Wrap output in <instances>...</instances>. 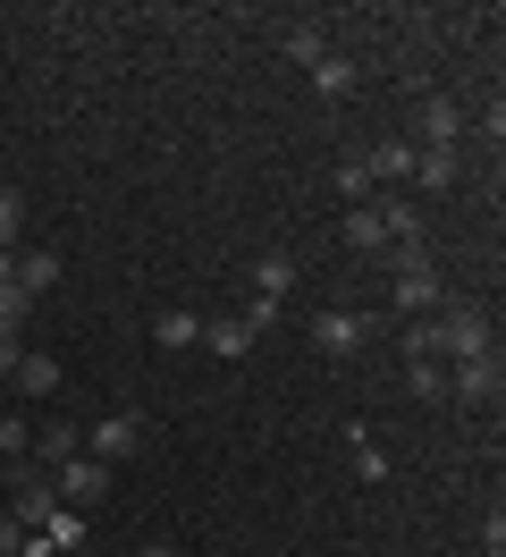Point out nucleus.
Returning a JSON list of instances; mask_svg holds the SVG:
<instances>
[{"label": "nucleus", "mask_w": 506, "mask_h": 557, "mask_svg": "<svg viewBox=\"0 0 506 557\" xmlns=\"http://www.w3.org/2000/svg\"><path fill=\"white\" fill-rule=\"evenodd\" d=\"M422 338H431L439 363H472V355H498V338H490V313H481V305H439V313L422 321Z\"/></svg>", "instance_id": "f257e3e1"}, {"label": "nucleus", "mask_w": 506, "mask_h": 557, "mask_svg": "<svg viewBox=\"0 0 506 557\" xmlns=\"http://www.w3.org/2000/svg\"><path fill=\"white\" fill-rule=\"evenodd\" d=\"M144 448V414H101V422H85V456H101V465H127V456Z\"/></svg>", "instance_id": "f03ea898"}, {"label": "nucleus", "mask_w": 506, "mask_h": 557, "mask_svg": "<svg viewBox=\"0 0 506 557\" xmlns=\"http://www.w3.org/2000/svg\"><path fill=\"white\" fill-rule=\"evenodd\" d=\"M312 347H321V355H363V347H371V313L321 305V313H312Z\"/></svg>", "instance_id": "7ed1b4c3"}, {"label": "nucleus", "mask_w": 506, "mask_h": 557, "mask_svg": "<svg viewBox=\"0 0 506 557\" xmlns=\"http://www.w3.org/2000/svg\"><path fill=\"white\" fill-rule=\"evenodd\" d=\"M110 473H119V465H101V456H67L60 473H51V490H60V507H76V498H85V507H94V498H110Z\"/></svg>", "instance_id": "20e7f679"}, {"label": "nucleus", "mask_w": 506, "mask_h": 557, "mask_svg": "<svg viewBox=\"0 0 506 557\" xmlns=\"http://www.w3.org/2000/svg\"><path fill=\"white\" fill-rule=\"evenodd\" d=\"M498 355H472V363H456V372H447V397H456V406H498Z\"/></svg>", "instance_id": "39448f33"}, {"label": "nucleus", "mask_w": 506, "mask_h": 557, "mask_svg": "<svg viewBox=\"0 0 506 557\" xmlns=\"http://www.w3.org/2000/svg\"><path fill=\"white\" fill-rule=\"evenodd\" d=\"M414 110H422V152H456V136H465V110L447 102V94H414Z\"/></svg>", "instance_id": "423d86ee"}, {"label": "nucleus", "mask_w": 506, "mask_h": 557, "mask_svg": "<svg viewBox=\"0 0 506 557\" xmlns=\"http://www.w3.org/2000/svg\"><path fill=\"white\" fill-rule=\"evenodd\" d=\"M76 448H85V422H34V465L42 473H60Z\"/></svg>", "instance_id": "0eeeda50"}, {"label": "nucleus", "mask_w": 506, "mask_h": 557, "mask_svg": "<svg viewBox=\"0 0 506 557\" xmlns=\"http://www.w3.org/2000/svg\"><path fill=\"white\" fill-rule=\"evenodd\" d=\"M388 305H397L405 321H422V313H439V305H447V287H439V271H414V278H397V287H388Z\"/></svg>", "instance_id": "6e6552de"}, {"label": "nucleus", "mask_w": 506, "mask_h": 557, "mask_svg": "<svg viewBox=\"0 0 506 557\" xmlns=\"http://www.w3.org/2000/svg\"><path fill=\"white\" fill-rule=\"evenodd\" d=\"M17 287H26V296H51V287H60V253H51V245H17Z\"/></svg>", "instance_id": "1a4fd4ad"}, {"label": "nucleus", "mask_w": 506, "mask_h": 557, "mask_svg": "<svg viewBox=\"0 0 506 557\" xmlns=\"http://www.w3.org/2000/svg\"><path fill=\"white\" fill-rule=\"evenodd\" d=\"M202 347L220 355V363H236V355L254 347V321H245V313H220V321H202Z\"/></svg>", "instance_id": "9d476101"}, {"label": "nucleus", "mask_w": 506, "mask_h": 557, "mask_svg": "<svg viewBox=\"0 0 506 557\" xmlns=\"http://www.w3.org/2000/svg\"><path fill=\"white\" fill-rule=\"evenodd\" d=\"M405 186H422V195H447V186H456V152H422V144H414V177H405Z\"/></svg>", "instance_id": "9b49d317"}, {"label": "nucleus", "mask_w": 506, "mask_h": 557, "mask_svg": "<svg viewBox=\"0 0 506 557\" xmlns=\"http://www.w3.org/2000/svg\"><path fill=\"white\" fill-rule=\"evenodd\" d=\"M287 287H296V253H262V262H254V296H262V305H279Z\"/></svg>", "instance_id": "f8f14e48"}, {"label": "nucleus", "mask_w": 506, "mask_h": 557, "mask_svg": "<svg viewBox=\"0 0 506 557\" xmlns=\"http://www.w3.org/2000/svg\"><path fill=\"white\" fill-rule=\"evenodd\" d=\"M363 170H371V186H380V177H388V186H405V177H414V144H371Z\"/></svg>", "instance_id": "ddd939ff"}, {"label": "nucleus", "mask_w": 506, "mask_h": 557, "mask_svg": "<svg viewBox=\"0 0 506 557\" xmlns=\"http://www.w3.org/2000/svg\"><path fill=\"white\" fill-rule=\"evenodd\" d=\"M380 262H388V278L431 271V237H388V245H380Z\"/></svg>", "instance_id": "4468645a"}, {"label": "nucleus", "mask_w": 506, "mask_h": 557, "mask_svg": "<svg viewBox=\"0 0 506 557\" xmlns=\"http://www.w3.org/2000/svg\"><path fill=\"white\" fill-rule=\"evenodd\" d=\"M34 532H42L51 549H85V507H51V516L34 523Z\"/></svg>", "instance_id": "2eb2a0df"}, {"label": "nucleus", "mask_w": 506, "mask_h": 557, "mask_svg": "<svg viewBox=\"0 0 506 557\" xmlns=\"http://www.w3.org/2000/svg\"><path fill=\"white\" fill-rule=\"evenodd\" d=\"M346 465H355L363 482H388V448H380L371 431H346Z\"/></svg>", "instance_id": "dca6fc26"}, {"label": "nucleus", "mask_w": 506, "mask_h": 557, "mask_svg": "<svg viewBox=\"0 0 506 557\" xmlns=\"http://www.w3.org/2000/svg\"><path fill=\"white\" fill-rule=\"evenodd\" d=\"M330 186H337V195H346V211L380 195V186H371V170H363V152H346V161H337V170H330Z\"/></svg>", "instance_id": "f3484780"}, {"label": "nucleus", "mask_w": 506, "mask_h": 557, "mask_svg": "<svg viewBox=\"0 0 506 557\" xmlns=\"http://www.w3.org/2000/svg\"><path fill=\"white\" fill-rule=\"evenodd\" d=\"M9 381H17V388H26V397H51V388H60V363H51V355H17V372H9Z\"/></svg>", "instance_id": "a211bd4d"}, {"label": "nucleus", "mask_w": 506, "mask_h": 557, "mask_svg": "<svg viewBox=\"0 0 506 557\" xmlns=\"http://www.w3.org/2000/svg\"><path fill=\"white\" fill-rule=\"evenodd\" d=\"M152 338H161V347H169V355H177V347H202V321H195V313H186V305H169V313H161V321H152Z\"/></svg>", "instance_id": "6ab92c4d"}, {"label": "nucleus", "mask_w": 506, "mask_h": 557, "mask_svg": "<svg viewBox=\"0 0 506 557\" xmlns=\"http://www.w3.org/2000/svg\"><path fill=\"white\" fill-rule=\"evenodd\" d=\"M287 60H296V69H321V60H330V26H287Z\"/></svg>", "instance_id": "aec40b11"}, {"label": "nucleus", "mask_w": 506, "mask_h": 557, "mask_svg": "<svg viewBox=\"0 0 506 557\" xmlns=\"http://www.w3.org/2000/svg\"><path fill=\"white\" fill-rule=\"evenodd\" d=\"M312 94H321V102H337V94H355V60H346V51H330V60L312 69Z\"/></svg>", "instance_id": "412c9836"}, {"label": "nucleus", "mask_w": 506, "mask_h": 557, "mask_svg": "<svg viewBox=\"0 0 506 557\" xmlns=\"http://www.w3.org/2000/svg\"><path fill=\"white\" fill-rule=\"evenodd\" d=\"M346 245H355V253H380V245H388V228H380V211H371V203L346 211Z\"/></svg>", "instance_id": "4be33fe9"}, {"label": "nucleus", "mask_w": 506, "mask_h": 557, "mask_svg": "<svg viewBox=\"0 0 506 557\" xmlns=\"http://www.w3.org/2000/svg\"><path fill=\"white\" fill-rule=\"evenodd\" d=\"M26 313H34V296L9 278V287H0V338H17V330H26Z\"/></svg>", "instance_id": "5701e85b"}, {"label": "nucleus", "mask_w": 506, "mask_h": 557, "mask_svg": "<svg viewBox=\"0 0 506 557\" xmlns=\"http://www.w3.org/2000/svg\"><path fill=\"white\" fill-rule=\"evenodd\" d=\"M405 388L431 406V397H447V363H405Z\"/></svg>", "instance_id": "b1692460"}, {"label": "nucleus", "mask_w": 506, "mask_h": 557, "mask_svg": "<svg viewBox=\"0 0 506 557\" xmlns=\"http://www.w3.org/2000/svg\"><path fill=\"white\" fill-rule=\"evenodd\" d=\"M0 456H9V465H26V456H34V422L0 414Z\"/></svg>", "instance_id": "393cba45"}, {"label": "nucleus", "mask_w": 506, "mask_h": 557, "mask_svg": "<svg viewBox=\"0 0 506 557\" xmlns=\"http://www.w3.org/2000/svg\"><path fill=\"white\" fill-rule=\"evenodd\" d=\"M17 220H26V203H17V186H0V253H17Z\"/></svg>", "instance_id": "a878e982"}, {"label": "nucleus", "mask_w": 506, "mask_h": 557, "mask_svg": "<svg viewBox=\"0 0 506 557\" xmlns=\"http://www.w3.org/2000/svg\"><path fill=\"white\" fill-rule=\"evenodd\" d=\"M135 557H186V549H169V541H144V549H135Z\"/></svg>", "instance_id": "bb28decb"}, {"label": "nucleus", "mask_w": 506, "mask_h": 557, "mask_svg": "<svg viewBox=\"0 0 506 557\" xmlns=\"http://www.w3.org/2000/svg\"><path fill=\"white\" fill-rule=\"evenodd\" d=\"M472 557H506V549H472Z\"/></svg>", "instance_id": "cd10ccee"}, {"label": "nucleus", "mask_w": 506, "mask_h": 557, "mask_svg": "<svg viewBox=\"0 0 506 557\" xmlns=\"http://www.w3.org/2000/svg\"><path fill=\"white\" fill-rule=\"evenodd\" d=\"M0 482H9V456H0Z\"/></svg>", "instance_id": "c85d7f7f"}, {"label": "nucleus", "mask_w": 506, "mask_h": 557, "mask_svg": "<svg viewBox=\"0 0 506 557\" xmlns=\"http://www.w3.org/2000/svg\"><path fill=\"white\" fill-rule=\"evenodd\" d=\"M60 557H85V549H60Z\"/></svg>", "instance_id": "c756f323"}]
</instances>
